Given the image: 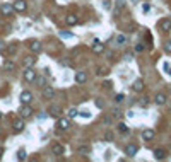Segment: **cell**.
Returning a JSON list of instances; mask_svg holds the SVG:
<instances>
[{
    "mask_svg": "<svg viewBox=\"0 0 171 162\" xmlns=\"http://www.w3.org/2000/svg\"><path fill=\"white\" fill-rule=\"evenodd\" d=\"M26 150H24V149H21L19 150V152H17V159H19V161H26Z\"/></svg>",
    "mask_w": 171,
    "mask_h": 162,
    "instance_id": "25",
    "label": "cell"
},
{
    "mask_svg": "<svg viewBox=\"0 0 171 162\" xmlns=\"http://www.w3.org/2000/svg\"><path fill=\"white\" fill-rule=\"evenodd\" d=\"M34 63H36V58L34 56H27V58H24V67H33Z\"/></svg>",
    "mask_w": 171,
    "mask_h": 162,
    "instance_id": "20",
    "label": "cell"
},
{
    "mask_svg": "<svg viewBox=\"0 0 171 162\" xmlns=\"http://www.w3.org/2000/svg\"><path fill=\"white\" fill-rule=\"evenodd\" d=\"M154 102H156L157 106H163V104H166V96H164V94H157L156 97H154Z\"/></svg>",
    "mask_w": 171,
    "mask_h": 162,
    "instance_id": "19",
    "label": "cell"
},
{
    "mask_svg": "<svg viewBox=\"0 0 171 162\" xmlns=\"http://www.w3.org/2000/svg\"><path fill=\"white\" fill-rule=\"evenodd\" d=\"M4 68L10 72V70H14V68H15V63H14V61H10V60H7L5 63H4Z\"/></svg>",
    "mask_w": 171,
    "mask_h": 162,
    "instance_id": "21",
    "label": "cell"
},
{
    "mask_svg": "<svg viewBox=\"0 0 171 162\" xmlns=\"http://www.w3.org/2000/svg\"><path fill=\"white\" fill-rule=\"evenodd\" d=\"M125 43H127V38H125L123 34H118V36H116V45L122 46V45H125Z\"/></svg>",
    "mask_w": 171,
    "mask_h": 162,
    "instance_id": "22",
    "label": "cell"
},
{
    "mask_svg": "<svg viewBox=\"0 0 171 162\" xmlns=\"http://www.w3.org/2000/svg\"><path fill=\"white\" fill-rule=\"evenodd\" d=\"M19 113H21V116H22V118H27V116L33 115V109L29 108L27 104H24V106H22V108L19 109Z\"/></svg>",
    "mask_w": 171,
    "mask_h": 162,
    "instance_id": "10",
    "label": "cell"
},
{
    "mask_svg": "<svg viewBox=\"0 0 171 162\" xmlns=\"http://www.w3.org/2000/svg\"><path fill=\"white\" fill-rule=\"evenodd\" d=\"M60 36H62V38H72L74 34H72V33H63V31H62V33H60Z\"/></svg>",
    "mask_w": 171,
    "mask_h": 162,
    "instance_id": "32",
    "label": "cell"
},
{
    "mask_svg": "<svg viewBox=\"0 0 171 162\" xmlns=\"http://www.w3.org/2000/svg\"><path fill=\"white\" fill-rule=\"evenodd\" d=\"M135 51H137V53H140V51H144V45H142V43H139V45H135Z\"/></svg>",
    "mask_w": 171,
    "mask_h": 162,
    "instance_id": "30",
    "label": "cell"
},
{
    "mask_svg": "<svg viewBox=\"0 0 171 162\" xmlns=\"http://www.w3.org/2000/svg\"><path fill=\"white\" fill-rule=\"evenodd\" d=\"M137 152H139V147H137V145H134V143H128V145L125 147V154H127L128 157H134Z\"/></svg>",
    "mask_w": 171,
    "mask_h": 162,
    "instance_id": "5",
    "label": "cell"
},
{
    "mask_svg": "<svg viewBox=\"0 0 171 162\" xmlns=\"http://www.w3.org/2000/svg\"><path fill=\"white\" fill-rule=\"evenodd\" d=\"M34 79H36V72H34L31 67H27L26 72H24V80L26 82H34Z\"/></svg>",
    "mask_w": 171,
    "mask_h": 162,
    "instance_id": "3",
    "label": "cell"
},
{
    "mask_svg": "<svg viewBox=\"0 0 171 162\" xmlns=\"http://www.w3.org/2000/svg\"><path fill=\"white\" fill-rule=\"evenodd\" d=\"M149 10H150V5H149V4H144V5H142V12H149Z\"/></svg>",
    "mask_w": 171,
    "mask_h": 162,
    "instance_id": "31",
    "label": "cell"
},
{
    "mask_svg": "<svg viewBox=\"0 0 171 162\" xmlns=\"http://www.w3.org/2000/svg\"><path fill=\"white\" fill-rule=\"evenodd\" d=\"M75 80H77V84H84V82L87 80V75H86V72H77V75H75Z\"/></svg>",
    "mask_w": 171,
    "mask_h": 162,
    "instance_id": "18",
    "label": "cell"
},
{
    "mask_svg": "<svg viewBox=\"0 0 171 162\" xmlns=\"http://www.w3.org/2000/svg\"><path fill=\"white\" fill-rule=\"evenodd\" d=\"M159 27H161V31H164V33L171 31V19H163L159 22Z\"/></svg>",
    "mask_w": 171,
    "mask_h": 162,
    "instance_id": "9",
    "label": "cell"
},
{
    "mask_svg": "<svg viewBox=\"0 0 171 162\" xmlns=\"http://www.w3.org/2000/svg\"><path fill=\"white\" fill-rule=\"evenodd\" d=\"M154 135H156V133H154V130H144V131H142V138L145 140V142H150V140L154 138Z\"/></svg>",
    "mask_w": 171,
    "mask_h": 162,
    "instance_id": "11",
    "label": "cell"
},
{
    "mask_svg": "<svg viewBox=\"0 0 171 162\" xmlns=\"http://www.w3.org/2000/svg\"><path fill=\"white\" fill-rule=\"evenodd\" d=\"M57 126H58V130L65 131V130L70 128V121H68V120H65V118H62V120H58V121H57Z\"/></svg>",
    "mask_w": 171,
    "mask_h": 162,
    "instance_id": "7",
    "label": "cell"
},
{
    "mask_svg": "<svg viewBox=\"0 0 171 162\" xmlns=\"http://www.w3.org/2000/svg\"><path fill=\"white\" fill-rule=\"evenodd\" d=\"M91 50H92L94 53H103V51H104V45H103L99 39H94L92 45H91Z\"/></svg>",
    "mask_w": 171,
    "mask_h": 162,
    "instance_id": "2",
    "label": "cell"
},
{
    "mask_svg": "<svg viewBox=\"0 0 171 162\" xmlns=\"http://www.w3.org/2000/svg\"><path fill=\"white\" fill-rule=\"evenodd\" d=\"M0 133H2V128H0Z\"/></svg>",
    "mask_w": 171,
    "mask_h": 162,
    "instance_id": "43",
    "label": "cell"
},
{
    "mask_svg": "<svg viewBox=\"0 0 171 162\" xmlns=\"http://www.w3.org/2000/svg\"><path fill=\"white\" fill-rule=\"evenodd\" d=\"M147 104H149V99H147V97H142V99H140V106H142V108H145Z\"/></svg>",
    "mask_w": 171,
    "mask_h": 162,
    "instance_id": "29",
    "label": "cell"
},
{
    "mask_svg": "<svg viewBox=\"0 0 171 162\" xmlns=\"http://www.w3.org/2000/svg\"><path fill=\"white\" fill-rule=\"evenodd\" d=\"M132 89H134L135 92H142V90H144V80H142V79H137V80L134 82Z\"/></svg>",
    "mask_w": 171,
    "mask_h": 162,
    "instance_id": "12",
    "label": "cell"
},
{
    "mask_svg": "<svg viewBox=\"0 0 171 162\" xmlns=\"http://www.w3.org/2000/svg\"><path fill=\"white\" fill-rule=\"evenodd\" d=\"M34 80L38 82V85H41V87L45 85V79H34Z\"/></svg>",
    "mask_w": 171,
    "mask_h": 162,
    "instance_id": "36",
    "label": "cell"
},
{
    "mask_svg": "<svg viewBox=\"0 0 171 162\" xmlns=\"http://www.w3.org/2000/svg\"><path fill=\"white\" fill-rule=\"evenodd\" d=\"M106 140H108V142H111V140H113V135H111L109 131H108V133H106Z\"/></svg>",
    "mask_w": 171,
    "mask_h": 162,
    "instance_id": "38",
    "label": "cell"
},
{
    "mask_svg": "<svg viewBox=\"0 0 171 162\" xmlns=\"http://www.w3.org/2000/svg\"><path fill=\"white\" fill-rule=\"evenodd\" d=\"M26 9H27L26 0H15V4H14V10L15 12H24Z\"/></svg>",
    "mask_w": 171,
    "mask_h": 162,
    "instance_id": "4",
    "label": "cell"
},
{
    "mask_svg": "<svg viewBox=\"0 0 171 162\" xmlns=\"http://www.w3.org/2000/svg\"><path fill=\"white\" fill-rule=\"evenodd\" d=\"M29 50H31V51H33V53H38V51H41V43L40 41H31V43H29Z\"/></svg>",
    "mask_w": 171,
    "mask_h": 162,
    "instance_id": "13",
    "label": "cell"
},
{
    "mask_svg": "<svg viewBox=\"0 0 171 162\" xmlns=\"http://www.w3.org/2000/svg\"><path fill=\"white\" fill-rule=\"evenodd\" d=\"M118 130H120L122 133H128V131H130V128L125 125V123H120V125H118Z\"/></svg>",
    "mask_w": 171,
    "mask_h": 162,
    "instance_id": "24",
    "label": "cell"
},
{
    "mask_svg": "<svg viewBox=\"0 0 171 162\" xmlns=\"http://www.w3.org/2000/svg\"><path fill=\"white\" fill-rule=\"evenodd\" d=\"M22 130H24V121H22V120H15V121H14V131H15V133H21Z\"/></svg>",
    "mask_w": 171,
    "mask_h": 162,
    "instance_id": "15",
    "label": "cell"
},
{
    "mask_svg": "<svg viewBox=\"0 0 171 162\" xmlns=\"http://www.w3.org/2000/svg\"><path fill=\"white\" fill-rule=\"evenodd\" d=\"M4 48H5V43H4V41H0V51H4Z\"/></svg>",
    "mask_w": 171,
    "mask_h": 162,
    "instance_id": "41",
    "label": "cell"
},
{
    "mask_svg": "<svg viewBox=\"0 0 171 162\" xmlns=\"http://www.w3.org/2000/svg\"><path fill=\"white\" fill-rule=\"evenodd\" d=\"M0 120H2V111H0Z\"/></svg>",
    "mask_w": 171,
    "mask_h": 162,
    "instance_id": "42",
    "label": "cell"
},
{
    "mask_svg": "<svg viewBox=\"0 0 171 162\" xmlns=\"http://www.w3.org/2000/svg\"><path fill=\"white\" fill-rule=\"evenodd\" d=\"M163 68H164V72H166L168 75H171V65L168 63V61H166V63L163 65Z\"/></svg>",
    "mask_w": 171,
    "mask_h": 162,
    "instance_id": "27",
    "label": "cell"
},
{
    "mask_svg": "<svg viewBox=\"0 0 171 162\" xmlns=\"http://www.w3.org/2000/svg\"><path fill=\"white\" fill-rule=\"evenodd\" d=\"M96 106H98L99 109H103V108H104V104H103L101 101H98V99H96Z\"/></svg>",
    "mask_w": 171,
    "mask_h": 162,
    "instance_id": "37",
    "label": "cell"
},
{
    "mask_svg": "<svg viewBox=\"0 0 171 162\" xmlns=\"http://www.w3.org/2000/svg\"><path fill=\"white\" fill-rule=\"evenodd\" d=\"M68 116H70V118H77V116H79V111H77L75 108H70V111H68Z\"/></svg>",
    "mask_w": 171,
    "mask_h": 162,
    "instance_id": "26",
    "label": "cell"
},
{
    "mask_svg": "<svg viewBox=\"0 0 171 162\" xmlns=\"http://www.w3.org/2000/svg\"><path fill=\"white\" fill-rule=\"evenodd\" d=\"M166 51H168V53H171V43H168V45H166Z\"/></svg>",
    "mask_w": 171,
    "mask_h": 162,
    "instance_id": "40",
    "label": "cell"
},
{
    "mask_svg": "<svg viewBox=\"0 0 171 162\" xmlns=\"http://www.w3.org/2000/svg\"><path fill=\"white\" fill-rule=\"evenodd\" d=\"M14 51H15V46H14V45L12 46H9V53H14Z\"/></svg>",
    "mask_w": 171,
    "mask_h": 162,
    "instance_id": "39",
    "label": "cell"
},
{
    "mask_svg": "<svg viewBox=\"0 0 171 162\" xmlns=\"http://www.w3.org/2000/svg\"><path fill=\"white\" fill-rule=\"evenodd\" d=\"M104 9H106V10H109V9H111V2H109V0H106V2H104Z\"/></svg>",
    "mask_w": 171,
    "mask_h": 162,
    "instance_id": "35",
    "label": "cell"
},
{
    "mask_svg": "<svg viewBox=\"0 0 171 162\" xmlns=\"http://www.w3.org/2000/svg\"><path fill=\"white\" fill-rule=\"evenodd\" d=\"M55 96V89L50 87V85H45L43 87V97H46V99H53Z\"/></svg>",
    "mask_w": 171,
    "mask_h": 162,
    "instance_id": "6",
    "label": "cell"
},
{
    "mask_svg": "<svg viewBox=\"0 0 171 162\" xmlns=\"http://www.w3.org/2000/svg\"><path fill=\"white\" fill-rule=\"evenodd\" d=\"M0 12L4 14V15H12L15 10H14L12 4H2V5H0Z\"/></svg>",
    "mask_w": 171,
    "mask_h": 162,
    "instance_id": "1",
    "label": "cell"
},
{
    "mask_svg": "<svg viewBox=\"0 0 171 162\" xmlns=\"http://www.w3.org/2000/svg\"><path fill=\"white\" fill-rule=\"evenodd\" d=\"M31 101H33V94H31L29 90H24V92L21 94V102H22V104H29Z\"/></svg>",
    "mask_w": 171,
    "mask_h": 162,
    "instance_id": "8",
    "label": "cell"
},
{
    "mask_svg": "<svg viewBox=\"0 0 171 162\" xmlns=\"http://www.w3.org/2000/svg\"><path fill=\"white\" fill-rule=\"evenodd\" d=\"M79 154H89V147H79Z\"/></svg>",
    "mask_w": 171,
    "mask_h": 162,
    "instance_id": "28",
    "label": "cell"
},
{
    "mask_svg": "<svg viewBox=\"0 0 171 162\" xmlns=\"http://www.w3.org/2000/svg\"><path fill=\"white\" fill-rule=\"evenodd\" d=\"M51 150H53V154H55V155H62V154L65 152V147H63L62 143H55L53 147H51Z\"/></svg>",
    "mask_w": 171,
    "mask_h": 162,
    "instance_id": "14",
    "label": "cell"
},
{
    "mask_svg": "<svg viewBox=\"0 0 171 162\" xmlns=\"http://www.w3.org/2000/svg\"><path fill=\"white\" fill-rule=\"evenodd\" d=\"M65 22H67L68 26H75V24L79 22V19H77V15H75V14H70V15H67Z\"/></svg>",
    "mask_w": 171,
    "mask_h": 162,
    "instance_id": "16",
    "label": "cell"
},
{
    "mask_svg": "<svg viewBox=\"0 0 171 162\" xmlns=\"http://www.w3.org/2000/svg\"><path fill=\"white\" fill-rule=\"evenodd\" d=\"M164 157H166V152H164L163 149H156V150H154V159H156V161H163Z\"/></svg>",
    "mask_w": 171,
    "mask_h": 162,
    "instance_id": "17",
    "label": "cell"
},
{
    "mask_svg": "<svg viewBox=\"0 0 171 162\" xmlns=\"http://www.w3.org/2000/svg\"><path fill=\"white\" fill-rule=\"evenodd\" d=\"M123 99H125V96H123V94H118V96L115 97V101H116V102H122Z\"/></svg>",
    "mask_w": 171,
    "mask_h": 162,
    "instance_id": "34",
    "label": "cell"
},
{
    "mask_svg": "<svg viewBox=\"0 0 171 162\" xmlns=\"http://www.w3.org/2000/svg\"><path fill=\"white\" fill-rule=\"evenodd\" d=\"M50 113H51L53 116H60L62 115V109L57 108V106H53V108H50Z\"/></svg>",
    "mask_w": 171,
    "mask_h": 162,
    "instance_id": "23",
    "label": "cell"
},
{
    "mask_svg": "<svg viewBox=\"0 0 171 162\" xmlns=\"http://www.w3.org/2000/svg\"><path fill=\"white\" fill-rule=\"evenodd\" d=\"M79 115H81L82 118H91V113H89V111H82V113H79Z\"/></svg>",
    "mask_w": 171,
    "mask_h": 162,
    "instance_id": "33",
    "label": "cell"
}]
</instances>
